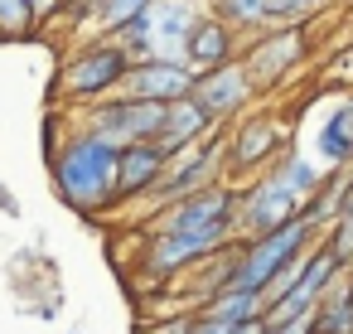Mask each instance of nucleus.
<instances>
[{"label": "nucleus", "instance_id": "7", "mask_svg": "<svg viewBox=\"0 0 353 334\" xmlns=\"http://www.w3.org/2000/svg\"><path fill=\"white\" fill-rule=\"evenodd\" d=\"M339 271H343V262H339V257H334V247L319 237V242H314V247L300 257V271L290 276V286H285L276 300H266L261 320H266V324H285V320H300V315H310Z\"/></svg>", "mask_w": 353, "mask_h": 334}, {"label": "nucleus", "instance_id": "3", "mask_svg": "<svg viewBox=\"0 0 353 334\" xmlns=\"http://www.w3.org/2000/svg\"><path fill=\"white\" fill-rule=\"evenodd\" d=\"M290 150V121L281 112H242L223 126V179L247 184Z\"/></svg>", "mask_w": 353, "mask_h": 334}, {"label": "nucleus", "instance_id": "18", "mask_svg": "<svg viewBox=\"0 0 353 334\" xmlns=\"http://www.w3.org/2000/svg\"><path fill=\"white\" fill-rule=\"evenodd\" d=\"M208 10H213L218 20H228L242 39L271 30V20H266V0H208Z\"/></svg>", "mask_w": 353, "mask_h": 334}, {"label": "nucleus", "instance_id": "27", "mask_svg": "<svg viewBox=\"0 0 353 334\" xmlns=\"http://www.w3.org/2000/svg\"><path fill=\"white\" fill-rule=\"evenodd\" d=\"M324 6H329V0H324Z\"/></svg>", "mask_w": 353, "mask_h": 334}, {"label": "nucleus", "instance_id": "16", "mask_svg": "<svg viewBox=\"0 0 353 334\" xmlns=\"http://www.w3.org/2000/svg\"><path fill=\"white\" fill-rule=\"evenodd\" d=\"M271 175L290 189V194H300V199H314L324 184H329V165H319V160H310V155H300L295 146L271 165Z\"/></svg>", "mask_w": 353, "mask_h": 334}, {"label": "nucleus", "instance_id": "26", "mask_svg": "<svg viewBox=\"0 0 353 334\" xmlns=\"http://www.w3.org/2000/svg\"><path fill=\"white\" fill-rule=\"evenodd\" d=\"M199 6H208V0H199Z\"/></svg>", "mask_w": 353, "mask_h": 334}, {"label": "nucleus", "instance_id": "9", "mask_svg": "<svg viewBox=\"0 0 353 334\" xmlns=\"http://www.w3.org/2000/svg\"><path fill=\"white\" fill-rule=\"evenodd\" d=\"M256 97H261V92H256V83H252V73H247L242 54H237L232 63L203 68V73H199V83H194V102H199L218 126L237 121L242 112H252V102H256Z\"/></svg>", "mask_w": 353, "mask_h": 334}, {"label": "nucleus", "instance_id": "11", "mask_svg": "<svg viewBox=\"0 0 353 334\" xmlns=\"http://www.w3.org/2000/svg\"><path fill=\"white\" fill-rule=\"evenodd\" d=\"M194 83H199V68H189L184 59H136L121 92L145 102H179L194 92Z\"/></svg>", "mask_w": 353, "mask_h": 334}, {"label": "nucleus", "instance_id": "20", "mask_svg": "<svg viewBox=\"0 0 353 334\" xmlns=\"http://www.w3.org/2000/svg\"><path fill=\"white\" fill-rule=\"evenodd\" d=\"M88 6V20H92V30L97 35H112L121 20H131L136 10H145L150 0H83Z\"/></svg>", "mask_w": 353, "mask_h": 334}, {"label": "nucleus", "instance_id": "2", "mask_svg": "<svg viewBox=\"0 0 353 334\" xmlns=\"http://www.w3.org/2000/svg\"><path fill=\"white\" fill-rule=\"evenodd\" d=\"M131 73V54L112 39V35H92V39H78L63 49L59 59V73H54V88H49V102L54 107H88V102H102L112 92H121Z\"/></svg>", "mask_w": 353, "mask_h": 334}, {"label": "nucleus", "instance_id": "21", "mask_svg": "<svg viewBox=\"0 0 353 334\" xmlns=\"http://www.w3.org/2000/svg\"><path fill=\"white\" fill-rule=\"evenodd\" d=\"M324 10V0H266V20L271 25H305Z\"/></svg>", "mask_w": 353, "mask_h": 334}, {"label": "nucleus", "instance_id": "14", "mask_svg": "<svg viewBox=\"0 0 353 334\" xmlns=\"http://www.w3.org/2000/svg\"><path fill=\"white\" fill-rule=\"evenodd\" d=\"M213 126H218V121H213V117L194 102V92H189V97H179V102H165V121H160L155 141L165 146V155H179L184 146L203 141Z\"/></svg>", "mask_w": 353, "mask_h": 334}, {"label": "nucleus", "instance_id": "8", "mask_svg": "<svg viewBox=\"0 0 353 334\" xmlns=\"http://www.w3.org/2000/svg\"><path fill=\"white\" fill-rule=\"evenodd\" d=\"M300 208H305V199H300V194H290L271 170H261L256 179L237 184V242L261 237V233H271V228L290 223Z\"/></svg>", "mask_w": 353, "mask_h": 334}, {"label": "nucleus", "instance_id": "17", "mask_svg": "<svg viewBox=\"0 0 353 334\" xmlns=\"http://www.w3.org/2000/svg\"><path fill=\"white\" fill-rule=\"evenodd\" d=\"M203 310H213V315H223V320H232V324H247V320H261L266 295H261V291H247V286H223L218 295L203 300Z\"/></svg>", "mask_w": 353, "mask_h": 334}, {"label": "nucleus", "instance_id": "10", "mask_svg": "<svg viewBox=\"0 0 353 334\" xmlns=\"http://www.w3.org/2000/svg\"><path fill=\"white\" fill-rule=\"evenodd\" d=\"M165 165H170V155H165L160 141L121 146V160H117V213H136V208L155 194Z\"/></svg>", "mask_w": 353, "mask_h": 334}, {"label": "nucleus", "instance_id": "22", "mask_svg": "<svg viewBox=\"0 0 353 334\" xmlns=\"http://www.w3.org/2000/svg\"><path fill=\"white\" fill-rule=\"evenodd\" d=\"M189 324H194V305H189V310H174V315H165V320H145L141 334H189Z\"/></svg>", "mask_w": 353, "mask_h": 334}, {"label": "nucleus", "instance_id": "6", "mask_svg": "<svg viewBox=\"0 0 353 334\" xmlns=\"http://www.w3.org/2000/svg\"><path fill=\"white\" fill-rule=\"evenodd\" d=\"M78 126L107 136L112 146H136V141H155L160 121H165V102H145V97H131V92H112L102 102H88L73 112Z\"/></svg>", "mask_w": 353, "mask_h": 334}, {"label": "nucleus", "instance_id": "1", "mask_svg": "<svg viewBox=\"0 0 353 334\" xmlns=\"http://www.w3.org/2000/svg\"><path fill=\"white\" fill-rule=\"evenodd\" d=\"M117 160H121V146H112L107 136L73 121L68 136L49 150L54 194L88 223L112 218L117 213Z\"/></svg>", "mask_w": 353, "mask_h": 334}, {"label": "nucleus", "instance_id": "19", "mask_svg": "<svg viewBox=\"0 0 353 334\" xmlns=\"http://www.w3.org/2000/svg\"><path fill=\"white\" fill-rule=\"evenodd\" d=\"M0 39H39V15L30 0H0Z\"/></svg>", "mask_w": 353, "mask_h": 334}, {"label": "nucleus", "instance_id": "12", "mask_svg": "<svg viewBox=\"0 0 353 334\" xmlns=\"http://www.w3.org/2000/svg\"><path fill=\"white\" fill-rule=\"evenodd\" d=\"M242 54V35L228 25V20H218L208 6H203V15L194 20V30H189V44H184V63L189 68H218V63H232Z\"/></svg>", "mask_w": 353, "mask_h": 334}, {"label": "nucleus", "instance_id": "13", "mask_svg": "<svg viewBox=\"0 0 353 334\" xmlns=\"http://www.w3.org/2000/svg\"><path fill=\"white\" fill-rule=\"evenodd\" d=\"M203 15L199 0H155L150 6V59H184L189 30Z\"/></svg>", "mask_w": 353, "mask_h": 334}, {"label": "nucleus", "instance_id": "25", "mask_svg": "<svg viewBox=\"0 0 353 334\" xmlns=\"http://www.w3.org/2000/svg\"><path fill=\"white\" fill-rule=\"evenodd\" d=\"M0 213H10V218H15V213H20V204H15V194H10V189H6V184H0Z\"/></svg>", "mask_w": 353, "mask_h": 334}, {"label": "nucleus", "instance_id": "5", "mask_svg": "<svg viewBox=\"0 0 353 334\" xmlns=\"http://www.w3.org/2000/svg\"><path fill=\"white\" fill-rule=\"evenodd\" d=\"M305 30H310V20L305 25H271V30L242 39V63H247L256 92H276L281 83L295 78V68L310 54V35Z\"/></svg>", "mask_w": 353, "mask_h": 334}, {"label": "nucleus", "instance_id": "24", "mask_svg": "<svg viewBox=\"0 0 353 334\" xmlns=\"http://www.w3.org/2000/svg\"><path fill=\"white\" fill-rule=\"evenodd\" d=\"M30 6H34V15H39V25H44V20H49V15H54V10L63 6V0H30Z\"/></svg>", "mask_w": 353, "mask_h": 334}, {"label": "nucleus", "instance_id": "4", "mask_svg": "<svg viewBox=\"0 0 353 334\" xmlns=\"http://www.w3.org/2000/svg\"><path fill=\"white\" fill-rule=\"evenodd\" d=\"M218 179H223V126H213L203 141L184 146L179 155H170V165H165L155 194L136 208V223H145L155 208H165V204H174V199H189V194H199V189H208V184H218Z\"/></svg>", "mask_w": 353, "mask_h": 334}, {"label": "nucleus", "instance_id": "23", "mask_svg": "<svg viewBox=\"0 0 353 334\" xmlns=\"http://www.w3.org/2000/svg\"><path fill=\"white\" fill-rule=\"evenodd\" d=\"M242 324H232V320H223V315H213V310H194V324H189V334H237Z\"/></svg>", "mask_w": 353, "mask_h": 334}, {"label": "nucleus", "instance_id": "15", "mask_svg": "<svg viewBox=\"0 0 353 334\" xmlns=\"http://www.w3.org/2000/svg\"><path fill=\"white\" fill-rule=\"evenodd\" d=\"M314 150H319V165H329V170H348L353 165V92L319 121Z\"/></svg>", "mask_w": 353, "mask_h": 334}]
</instances>
